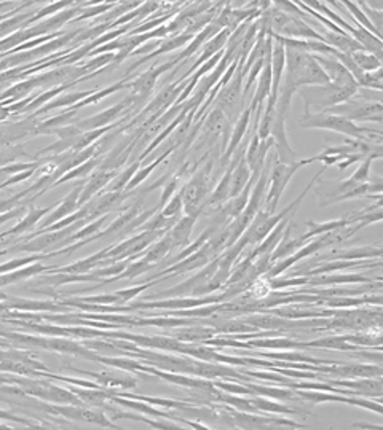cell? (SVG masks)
<instances>
[{
  "instance_id": "8",
  "label": "cell",
  "mask_w": 383,
  "mask_h": 430,
  "mask_svg": "<svg viewBox=\"0 0 383 430\" xmlns=\"http://www.w3.org/2000/svg\"><path fill=\"white\" fill-rule=\"evenodd\" d=\"M223 409L230 414L233 419L235 427L240 429H280V427H291V429H305L307 426L299 424V422L291 421L287 418H277V416H262V413H246L228 407L225 403L219 405Z\"/></svg>"
},
{
  "instance_id": "24",
  "label": "cell",
  "mask_w": 383,
  "mask_h": 430,
  "mask_svg": "<svg viewBox=\"0 0 383 430\" xmlns=\"http://www.w3.org/2000/svg\"><path fill=\"white\" fill-rule=\"evenodd\" d=\"M173 252V241L170 238V234L165 233L163 236L158 238L155 243H152L145 251L141 253L145 261H149L152 265H158L160 261H163L166 258V255H170Z\"/></svg>"
},
{
  "instance_id": "21",
  "label": "cell",
  "mask_w": 383,
  "mask_h": 430,
  "mask_svg": "<svg viewBox=\"0 0 383 430\" xmlns=\"http://www.w3.org/2000/svg\"><path fill=\"white\" fill-rule=\"evenodd\" d=\"M295 225L292 224V220L289 221V224L285 226V231H283V236H281L280 243L277 244V247L273 248V252L270 253V263H277L278 260L281 258H286L289 257V255H292L294 252H297L299 248L304 246L305 243H302L300 239H292L291 238V233H292V228Z\"/></svg>"
},
{
  "instance_id": "16",
  "label": "cell",
  "mask_w": 383,
  "mask_h": 430,
  "mask_svg": "<svg viewBox=\"0 0 383 430\" xmlns=\"http://www.w3.org/2000/svg\"><path fill=\"white\" fill-rule=\"evenodd\" d=\"M374 279L362 276V274H317L308 276L305 287H329V285H345V284H367Z\"/></svg>"
},
{
  "instance_id": "14",
  "label": "cell",
  "mask_w": 383,
  "mask_h": 430,
  "mask_svg": "<svg viewBox=\"0 0 383 430\" xmlns=\"http://www.w3.org/2000/svg\"><path fill=\"white\" fill-rule=\"evenodd\" d=\"M312 56L315 58V61L321 65V69L326 72V75L329 77V82L342 86H350V88H358V82H356L350 70H348L339 59H335L332 55H312Z\"/></svg>"
},
{
  "instance_id": "31",
  "label": "cell",
  "mask_w": 383,
  "mask_h": 430,
  "mask_svg": "<svg viewBox=\"0 0 383 430\" xmlns=\"http://www.w3.org/2000/svg\"><path fill=\"white\" fill-rule=\"evenodd\" d=\"M354 64L359 67L362 72H372L377 70L382 67V59H379L372 53H369L366 50H356L353 53H350Z\"/></svg>"
},
{
  "instance_id": "3",
  "label": "cell",
  "mask_w": 383,
  "mask_h": 430,
  "mask_svg": "<svg viewBox=\"0 0 383 430\" xmlns=\"http://www.w3.org/2000/svg\"><path fill=\"white\" fill-rule=\"evenodd\" d=\"M356 90L358 88H350V86H342L329 82L326 85L302 86V88L297 90V94L304 99L305 112H325L329 107L353 98Z\"/></svg>"
},
{
  "instance_id": "34",
  "label": "cell",
  "mask_w": 383,
  "mask_h": 430,
  "mask_svg": "<svg viewBox=\"0 0 383 430\" xmlns=\"http://www.w3.org/2000/svg\"><path fill=\"white\" fill-rule=\"evenodd\" d=\"M163 217H168V219H174V217H179L180 214L184 212V203H183V193L176 192L173 194V196L170 198V201L165 204V207L161 211H158Z\"/></svg>"
},
{
  "instance_id": "23",
  "label": "cell",
  "mask_w": 383,
  "mask_h": 430,
  "mask_svg": "<svg viewBox=\"0 0 383 430\" xmlns=\"http://www.w3.org/2000/svg\"><path fill=\"white\" fill-rule=\"evenodd\" d=\"M318 32L322 33L325 42L327 45H331L332 48L339 50V51L353 53L356 50H364L348 32H334V31H329L325 28H321V31H318Z\"/></svg>"
},
{
  "instance_id": "15",
  "label": "cell",
  "mask_w": 383,
  "mask_h": 430,
  "mask_svg": "<svg viewBox=\"0 0 383 430\" xmlns=\"http://www.w3.org/2000/svg\"><path fill=\"white\" fill-rule=\"evenodd\" d=\"M364 258H382V246H364V247H353V248H339L332 251L331 253L317 257L312 265L325 263L331 260H364Z\"/></svg>"
},
{
  "instance_id": "12",
  "label": "cell",
  "mask_w": 383,
  "mask_h": 430,
  "mask_svg": "<svg viewBox=\"0 0 383 430\" xmlns=\"http://www.w3.org/2000/svg\"><path fill=\"white\" fill-rule=\"evenodd\" d=\"M286 120H287L286 115L275 110L273 123L270 127V136L273 139V147H277V159L280 161V163L289 164V163H294V161H297L295 159L297 153H295L291 144H289Z\"/></svg>"
},
{
  "instance_id": "9",
  "label": "cell",
  "mask_w": 383,
  "mask_h": 430,
  "mask_svg": "<svg viewBox=\"0 0 383 430\" xmlns=\"http://www.w3.org/2000/svg\"><path fill=\"white\" fill-rule=\"evenodd\" d=\"M213 258H216V257H214L213 252L210 251V247L205 244L203 247L198 248L197 252H193L192 255H189V257L176 261V263H173L171 266L163 268V270L158 271L157 274H153L152 278L145 279V280H155L158 278L166 280V279L174 278V276H183V274H185V273L200 270V268H203L206 263H210Z\"/></svg>"
},
{
  "instance_id": "20",
  "label": "cell",
  "mask_w": 383,
  "mask_h": 430,
  "mask_svg": "<svg viewBox=\"0 0 383 430\" xmlns=\"http://www.w3.org/2000/svg\"><path fill=\"white\" fill-rule=\"evenodd\" d=\"M195 221H197V217H192V215H184V217L174 221V225L168 230V234L173 241V251L174 248H184L187 244H190V234Z\"/></svg>"
},
{
  "instance_id": "39",
  "label": "cell",
  "mask_w": 383,
  "mask_h": 430,
  "mask_svg": "<svg viewBox=\"0 0 383 430\" xmlns=\"http://www.w3.org/2000/svg\"><path fill=\"white\" fill-rule=\"evenodd\" d=\"M259 0H227L225 6L232 10H241V9H257Z\"/></svg>"
},
{
  "instance_id": "29",
  "label": "cell",
  "mask_w": 383,
  "mask_h": 430,
  "mask_svg": "<svg viewBox=\"0 0 383 430\" xmlns=\"http://www.w3.org/2000/svg\"><path fill=\"white\" fill-rule=\"evenodd\" d=\"M111 397V395H109ZM112 400H116L117 403H120V405H123L126 408H131V409H136V411H141V413H145L149 416H153V418H160V419H170L171 414L166 413V411H161V409H158L157 407L149 405V403L145 402H141V400H123V399H116V397H111Z\"/></svg>"
},
{
  "instance_id": "26",
  "label": "cell",
  "mask_w": 383,
  "mask_h": 430,
  "mask_svg": "<svg viewBox=\"0 0 383 430\" xmlns=\"http://www.w3.org/2000/svg\"><path fill=\"white\" fill-rule=\"evenodd\" d=\"M173 153H174V150H170V149H168V150H163V152H161V153L158 154V157H157L155 159L150 161L149 164L144 166V167L141 166V169H138L136 172H134V176L131 177L130 182L126 184V187H125V192H131V190H134V188H136L139 184H143L144 180H145L147 177H149L153 171L157 169V166H158V164H161V163H163V161H165L168 157H171Z\"/></svg>"
},
{
  "instance_id": "18",
  "label": "cell",
  "mask_w": 383,
  "mask_h": 430,
  "mask_svg": "<svg viewBox=\"0 0 383 430\" xmlns=\"http://www.w3.org/2000/svg\"><path fill=\"white\" fill-rule=\"evenodd\" d=\"M327 384L335 387H348L358 392L359 395H374V397H382L383 387L382 378H358V379H329Z\"/></svg>"
},
{
  "instance_id": "6",
  "label": "cell",
  "mask_w": 383,
  "mask_h": 430,
  "mask_svg": "<svg viewBox=\"0 0 383 430\" xmlns=\"http://www.w3.org/2000/svg\"><path fill=\"white\" fill-rule=\"evenodd\" d=\"M243 73H241V67L238 65L237 70L232 75V78L219 90V93L214 98L216 107L225 113L228 122H233L240 117V113L245 109V100L243 96Z\"/></svg>"
},
{
  "instance_id": "27",
  "label": "cell",
  "mask_w": 383,
  "mask_h": 430,
  "mask_svg": "<svg viewBox=\"0 0 383 430\" xmlns=\"http://www.w3.org/2000/svg\"><path fill=\"white\" fill-rule=\"evenodd\" d=\"M326 83H329V77L326 75V72L321 69V65L315 61V58L312 55H308L304 73H302V86L326 85Z\"/></svg>"
},
{
  "instance_id": "4",
  "label": "cell",
  "mask_w": 383,
  "mask_h": 430,
  "mask_svg": "<svg viewBox=\"0 0 383 430\" xmlns=\"http://www.w3.org/2000/svg\"><path fill=\"white\" fill-rule=\"evenodd\" d=\"M214 167V159H210L205 166H198L190 176V180L187 182L180 193H183V203L185 215L197 217L203 212V204L211 193V172Z\"/></svg>"
},
{
  "instance_id": "28",
  "label": "cell",
  "mask_w": 383,
  "mask_h": 430,
  "mask_svg": "<svg viewBox=\"0 0 383 430\" xmlns=\"http://www.w3.org/2000/svg\"><path fill=\"white\" fill-rule=\"evenodd\" d=\"M245 384L250 387L255 395H260V397H267V399H273V400H292V399L297 400V397H295V391L292 392L291 389L254 384L252 381H247V382H245Z\"/></svg>"
},
{
  "instance_id": "2",
  "label": "cell",
  "mask_w": 383,
  "mask_h": 430,
  "mask_svg": "<svg viewBox=\"0 0 383 430\" xmlns=\"http://www.w3.org/2000/svg\"><path fill=\"white\" fill-rule=\"evenodd\" d=\"M299 126L304 130H326L342 134L345 137H353L359 140H375L380 142L382 140V132L367 130V127H361L356 123L350 122V120L335 115V113L329 112H305L304 117L299 120Z\"/></svg>"
},
{
  "instance_id": "33",
  "label": "cell",
  "mask_w": 383,
  "mask_h": 430,
  "mask_svg": "<svg viewBox=\"0 0 383 430\" xmlns=\"http://www.w3.org/2000/svg\"><path fill=\"white\" fill-rule=\"evenodd\" d=\"M153 266H155V265L149 263V261H145L144 258L136 260V261H133V263H128V266L125 268L122 273H120V276L116 278V279H128V280L134 279V278L141 276V274L150 271Z\"/></svg>"
},
{
  "instance_id": "5",
  "label": "cell",
  "mask_w": 383,
  "mask_h": 430,
  "mask_svg": "<svg viewBox=\"0 0 383 430\" xmlns=\"http://www.w3.org/2000/svg\"><path fill=\"white\" fill-rule=\"evenodd\" d=\"M302 166H307V159H299L294 163H280L277 157L272 161L270 176H268V188L265 194V201L262 209H265L268 214H275L278 209L280 199L283 196L286 187L291 182V179L295 172H297Z\"/></svg>"
},
{
  "instance_id": "1",
  "label": "cell",
  "mask_w": 383,
  "mask_h": 430,
  "mask_svg": "<svg viewBox=\"0 0 383 430\" xmlns=\"http://www.w3.org/2000/svg\"><path fill=\"white\" fill-rule=\"evenodd\" d=\"M318 187L315 190V194L320 201L321 207H326L329 204H337L347 199H356V198H382L383 184L380 177L372 179L371 182L358 184L353 179H344L337 180V182H322L318 179Z\"/></svg>"
},
{
  "instance_id": "35",
  "label": "cell",
  "mask_w": 383,
  "mask_h": 430,
  "mask_svg": "<svg viewBox=\"0 0 383 430\" xmlns=\"http://www.w3.org/2000/svg\"><path fill=\"white\" fill-rule=\"evenodd\" d=\"M359 86H364V88H372V90H383V72H382V67H380V69H377V70L362 73V78H361V82H359Z\"/></svg>"
},
{
  "instance_id": "10",
  "label": "cell",
  "mask_w": 383,
  "mask_h": 430,
  "mask_svg": "<svg viewBox=\"0 0 383 430\" xmlns=\"http://www.w3.org/2000/svg\"><path fill=\"white\" fill-rule=\"evenodd\" d=\"M295 395H299L300 399H304L310 403H325V402H340V403H348V405H354V407H361L366 409H371V411L382 414L383 413V407L382 402H372V400H366V399H354V395H334L332 392H326V391H307V389H297L295 391Z\"/></svg>"
},
{
  "instance_id": "19",
  "label": "cell",
  "mask_w": 383,
  "mask_h": 430,
  "mask_svg": "<svg viewBox=\"0 0 383 430\" xmlns=\"http://www.w3.org/2000/svg\"><path fill=\"white\" fill-rule=\"evenodd\" d=\"M322 305L332 309H348V308H359L364 305H375V306H382V295L377 292L375 297L372 295H356V297H329L322 300Z\"/></svg>"
},
{
  "instance_id": "13",
  "label": "cell",
  "mask_w": 383,
  "mask_h": 430,
  "mask_svg": "<svg viewBox=\"0 0 383 430\" xmlns=\"http://www.w3.org/2000/svg\"><path fill=\"white\" fill-rule=\"evenodd\" d=\"M251 120H252V112H251V107L250 104H247L243 112L240 113V117L237 118V122H235L233 125V130H232V134L230 137H228V144L225 147L224 153L220 154V159H219V164L223 169L225 171L227 166H228V161H230L232 154L235 153V150L238 149V147L241 145V140H243L246 137V132L247 130H250V125H251Z\"/></svg>"
},
{
  "instance_id": "36",
  "label": "cell",
  "mask_w": 383,
  "mask_h": 430,
  "mask_svg": "<svg viewBox=\"0 0 383 430\" xmlns=\"http://www.w3.org/2000/svg\"><path fill=\"white\" fill-rule=\"evenodd\" d=\"M214 387H218L219 391H224L235 395H255L246 384H237V382H224V381H213Z\"/></svg>"
},
{
  "instance_id": "40",
  "label": "cell",
  "mask_w": 383,
  "mask_h": 430,
  "mask_svg": "<svg viewBox=\"0 0 383 430\" xmlns=\"http://www.w3.org/2000/svg\"><path fill=\"white\" fill-rule=\"evenodd\" d=\"M352 429H380V426H372V424H361V422H356V424L350 426Z\"/></svg>"
},
{
  "instance_id": "22",
  "label": "cell",
  "mask_w": 383,
  "mask_h": 430,
  "mask_svg": "<svg viewBox=\"0 0 383 430\" xmlns=\"http://www.w3.org/2000/svg\"><path fill=\"white\" fill-rule=\"evenodd\" d=\"M250 402L252 403V407L255 408V411H257V413H270V414H310L308 411H304V409L289 408V407L283 405V403H280V400L260 397V395H250Z\"/></svg>"
},
{
  "instance_id": "17",
  "label": "cell",
  "mask_w": 383,
  "mask_h": 430,
  "mask_svg": "<svg viewBox=\"0 0 383 430\" xmlns=\"http://www.w3.org/2000/svg\"><path fill=\"white\" fill-rule=\"evenodd\" d=\"M176 330H173V328H168V332L170 333L171 338H176L179 341L184 342H203L210 338L218 337L216 328L214 327H208V325H200L198 324H190V325H183V327H174Z\"/></svg>"
},
{
  "instance_id": "38",
  "label": "cell",
  "mask_w": 383,
  "mask_h": 430,
  "mask_svg": "<svg viewBox=\"0 0 383 430\" xmlns=\"http://www.w3.org/2000/svg\"><path fill=\"white\" fill-rule=\"evenodd\" d=\"M113 176V172L112 174H98L96 177H93V180H91V184L88 185V188H86V193H85V198L88 196V194H91L95 190H98V188H101L103 185H106L107 182H109V179Z\"/></svg>"
},
{
  "instance_id": "25",
  "label": "cell",
  "mask_w": 383,
  "mask_h": 430,
  "mask_svg": "<svg viewBox=\"0 0 383 430\" xmlns=\"http://www.w3.org/2000/svg\"><path fill=\"white\" fill-rule=\"evenodd\" d=\"M251 179V169L250 166L246 164L245 157H241L237 164L232 167V174H230V198H235L237 194L241 193V190L247 185Z\"/></svg>"
},
{
  "instance_id": "32",
  "label": "cell",
  "mask_w": 383,
  "mask_h": 430,
  "mask_svg": "<svg viewBox=\"0 0 383 430\" xmlns=\"http://www.w3.org/2000/svg\"><path fill=\"white\" fill-rule=\"evenodd\" d=\"M383 157V154H379V153H372V154H367V157L359 161V166L358 169H356L353 172V176L350 179H353L354 182L358 184H366V182H371L372 177H371V166H372V161L374 159H380Z\"/></svg>"
},
{
  "instance_id": "37",
  "label": "cell",
  "mask_w": 383,
  "mask_h": 430,
  "mask_svg": "<svg viewBox=\"0 0 383 430\" xmlns=\"http://www.w3.org/2000/svg\"><path fill=\"white\" fill-rule=\"evenodd\" d=\"M139 166H141V161H136V163H133L130 167H128V169L122 174V176H118L117 182L113 184V192H118V190H122V188H125L126 184L130 182L131 177L134 176V172L139 169Z\"/></svg>"
},
{
  "instance_id": "30",
  "label": "cell",
  "mask_w": 383,
  "mask_h": 430,
  "mask_svg": "<svg viewBox=\"0 0 383 430\" xmlns=\"http://www.w3.org/2000/svg\"><path fill=\"white\" fill-rule=\"evenodd\" d=\"M123 397L126 399H134V400H141V402H145L149 403V405L152 407H157V408H166V409H183V408H187L190 407V403H185V402H179V400H171V399H161V397H145V395H134V394H122Z\"/></svg>"
},
{
  "instance_id": "7",
  "label": "cell",
  "mask_w": 383,
  "mask_h": 430,
  "mask_svg": "<svg viewBox=\"0 0 383 430\" xmlns=\"http://www.w3.org/2000/svg\"><path fill=\"white\" fill-rule=\"evenodd\" d=\"M325 112L335 113L350 120V122H374L382 123L383 120V105L382 103H372V100H364L359 98H350L344 103L329 107Z\"/></svg>"
},
{
  "instance_id": "11",
  "label": "cell",
  "mask_w": 383,
  "mask_h": 430,
  "mask_svg": "<svg viewBox=\"0 0 383 430\" xmlns=\"http://www.w3.org/2000/svg\"><path fill=\"white\" fill-rule=\"evenodd\" d=\"M178 64H179L178 59L174 58V59H171V61H166V63L152 65L149 70L139 73L136 80H133V82H128V86H130V88L133 90L134 96H138L141 99L147 100V99L150 98V94L153 93V88H155L157 80L161 75H163L165 72L171 70V69H176Z\"/></svg>"
}]
</instances>
